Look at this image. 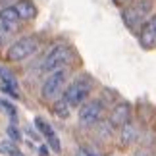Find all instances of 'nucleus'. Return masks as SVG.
<instances>
[{
  "label": "nucleus",
  "mask_w": 156,
  "mask_h": 156,
  "mask_svg": "<svg viewBox=\"0 0 156 156\" xmlns=\"http://www.w3.org/2000/svg\"><path fill=\"white\" fill-rule=\"evenodd\" d=\"M151 10H152V0H137L133 4H127V8L122 12V20L125 27L133 29L137 25H143V21H147Z\"/></svg>",
  "instance_id": "nucleus-2"
},
{
  "label": "nucleus",
  "mask_w": 156,
  "mask_h": 156,
  "mask_svg": "<svg viewBox=\"0 0 156 156\" xmlns=\"http://www.w3.org/2000/svg\"><path fill=\"white\" fill-rule=\"evenodd\" d=\"M85 154H87V156H100L98 152H94L93 148H85Z\"/></svg>",
  "instance_id": "nucleus-17"
},
{
  "label": "nucleus",
  "mask_w": 156,
  "mask_h": 156,
  "mask_svg": "<svg viewBox=\"0 0 156 156\" xmlns=\"http://www.w3.org/2000/svg\"><path fill=\"white\" fill-rule=\"evenodd\" d=\"M73 58V52L68 44H54L52 48L46 52V56L43 58V64H41V69L44 73H52V71L58 69H66V66L71 62Z\"/></svg>",
  "instance_id": "nucleus-1"
},
{
  "label": "nucleus",
  "mask_w": 156,
  "mask_h": 156,
  "mask_svg": "<svg viewBox=\"0 0 156 156\" xmlns=\"http://www.w3.org/2000/svg\"><path fill=\"white\" fill-rule=\"evenodd\" d=\"M39 48V41L35 37H21L17 39L14 44L8 48L6 52V58L10 60V62H23V60H27L29 56H33L35 52Z\"/></svg>",
  "instance_id": "nucleus-5"
},
{
  "label": "nucleus",
  "mask_w": 156,
  "mask_h": 156,
  "mask_svg": "<svg viewBox=\"0 0 156 156\" xmlns=\"http://www.w3.org/2000/svg\"><path fill=\"white\" fill-rule=\"evenodd\" d=\"M102 102L100 100H91V102H83L79 108V122L85 125H93L102 118Z\"/></svg>",
  "instance_id": "nucleus-6"
},
{
  "label": "nucleus",
  "mask_w": 156,
  "mask_h": 156,
  "mask_svg": "<svg viewBox=\"0 0 156 156\" xmlns=\"http://www.w3.org/2000/svg\"><path fill=\"white\" fill-rule=\"evenodd\" d=\"M12 2H17V0H0V8H4V6H8Z\"/></svg>",
  "instance_id": "nucleus-18"
},
{
  "label": "nucleus",
  "mask_w": 156,
  "mask_h": 156,
  "mask_svg": "<svg viewBox=\"0 0 156 156\" xmlns=\"http://www.w3.org/2000/svg\"><path fill=\"white\" fill-rule=\"evenodd\" d=\"M91 89H93V83L89 77H77L73 83L68 85L64 98L69 106H81L87 100V97L91 94Z\"/></svg>",
  "instance_id": "nucleus-4"
},
{
  "label": "nucleus",
  "mask_w": 156,
  "mask_h": 156,
  "mask_svg": "<svg viewBox=\"0 0 156 156\" xmlns=\"http://www.w3.org/2000/svg\"><path fill=\"white\" fill-rule=\"evenodd\" d=\"M66 83H68V69H58L48 73V77L43 83V89H41V97H43L46 102H52L56 100L60 94L64 93Z\"/></svg>",
  "instance_id": "nucleus-3"
},
{
  "label": "nucleus",
  "mask_w": 156,
  "mask_h": 156,
  "mask_svg": "<svg viewBox=\"0 0 156 156\" xmlns=\"http://www.w3.org/2000/svg\"><path fill=\"white\" fill-rule=\"evenodd\" d=\"M129 114H131V108H129L127 102L116 104V108H114L112 114H110V123L114 127H123L125 123H129Z\"/></svg>",
  "instance_id": "nucleus-9"
},
{
  "label": "nucleus",
  "mask_w": 156,
  "mask_h": 156,
  "mask_svg": "<svg viewBox=\"0 0 156 156\" xmlns=\"http://www.w3.org/2000/svg\"><path fill=\"white\" fill-rule=\"evenodd\" d=\"M0 106H2V108H4V110H6V112H8V114H10V116H12V118H14V116H16V108H14V106H12V104L8 102V100H0Z\"/></svg>",
  "instance_id": "nucleus-15"
},
{
  "label": "nucleus",
  "mask_w": 156,
  "mask_h": 156,
  "mask_svg": "<svg viewBox=\"0 0 156 156\" xmlns=\"http://www.w3.org/2000/svg\"><path fill=\"white\" fill-rule=\"evenodd\" d=\"M135 139H137V129L131 123H125L123 131H122V143L123 145H129V143H133Z\"/></svg>",
  "instance_id": "nucleus-12"
},
{
  "label": "nucleus",
  "mask_w": 156,
  "mask_h": 156,
  "mask_svg": "<svg viewBox=\"0 0 156 156\" xmlns=\"http://www.w3.org/2000/svg\"><path fill=\"white\" fill-rule=\"evenodd\" d=\"M14 10L17 12V16H20L23 21H29L37 16V6H35L31 0H17L14 4Z\"/></svg>",
  "instance_id": "nucleus-10"
},
{
  "label": "nucleus",
  "mask_w": 156,
  "mask_h": 156,
  "mask_svg": "<svg viewBox=\"0 0 156 156\" xmlns=\"http://www.w3.org/2000/svg\"><path fill=\"white\" fill-rule=\"evenodd\" d=\"M8 133H10V137H12L14 141H20V131H17L14 125H10V127H8Z\"/></svg>",
  "instance_id": "nucleus-16"
},
{
  "label": "nucleus",
  "mask_w": 156,
  "mask_h": 156,
  "mask_svg": "<svg viewBox=\"0 0 156 156\" xmlns=\"http://www.w3.org/2000/svg\"><path fill=\"white\" fill-rule=\"evenodd\" d=\"M54 112H56L60 118H68V116H69V104L66 102V98L58 100V102L54 104Z\"/></svg>",
  "instance_id": "nucleus-13"
},
{
  "label": "nucleus",
  "mask_w": 156,
  "mask_h": 156,
  "mask_svg": "<svg viewBox=\"0 0 156 156\" xmlns=\"http://www.w3.org/2000/svg\"><path fill=\"white\" fill-rule=\"evenodd\" d=\"M0 148H2V152H6L8 156H23L14 145H12V143H2V145H0Z\"/></svg>",
  "instance_id": "nucleus-14"
},
{
  "label": "nucleus",
  "mask_w": 156,
  "mask_h": 156,
  "mask_svg": "<svg viewBox=\"0 0 156 156\" xmlns=\"http://www.w3.org/2000/svg\"><path fill=\"white\" fill-rule=\"evenodd\" d=\"M114 2H116L118 6H127V2H129V0H114Z\"/></svg>",
  "instance_id": "nucleus-19"
},
{
  "label": "nucleus",
  "mask_w": 156,
  "mask_h": 156,
  "mask_svg": "<svg viewBox=\"0 0 156 156\" xmlns=\"http://www.w3.org/2000/svg\"><path fill=\"white\" fill-rule=\"evenodd\" d=\"M139 43L145 48H154L156 46V16H152L151 20L145 21V25L141 29V35H139Z\"/></svg>",
  "instance_id": "nucleus-7"
},
{
  "label": "nucleus",
  "mask_w": 156,
  "mask_h": 156,
  "mask_svg": "<svg viewBox=\"0 0 156 156\" xmlns=\"http://www.w3.org/2000/svg\"><path fill=\"white\" fill-rule=\"evenodd\" d=\"M35 125H37V129L44 135V139L48 141V145H50V148H52L54 152H60V151H62V147H60V139L56 137L54 129L50 127V123H46L43 118H35Z\"/></svg>",
  "instance_id": "nucleus-8"
},
{
  "label": "nucleus",
  "mask_w": 156,
  "mask_h": 156,
  "mask_svg": "<svg viewBox=\"0 0 156 156\" xmlns=\"http://www.w3.org/2000/svg\"><path fill=\"white\" fill-rule=\"evenodd\" d=\"M20 21H21V17L17 16V12L14 10V6L0 8V23H2V25H8V27L17 29V27H20Z\"/></svg>",
  "instance_id": "nucleus-11"
}]
</instances>
